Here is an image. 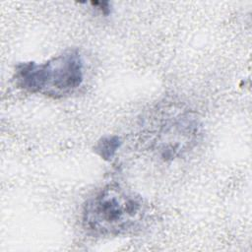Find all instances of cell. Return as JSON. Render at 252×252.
I'll return each instance as SVG.
<instances>
[{"instance_id":"cell-3","label":"cell","mask_w":252,"mask_h":252,"mask_svg":"<svg viewBox=\"0 0 252 252\" xmlns=\"http://www.w3.org/2000/svg\"><path fill=\"white\" fill-rule=\"evenodd\" d=\"M121 145V141L117 136H107L97 142L94 150L103 159L110 160L115 156Z\"/></svg>"},{"instance_id":"cell-1","label":"cell","mask_w":252,"mask_h":252,"mask_svg":"<svg viewBox=\"0 0 252 252\" xmlns=\"http://www.w3.org/2000/svg\"><path fill=\"white\" fill-rule=\"evenodd\" d=\"M148 207L142 197L119 184H108L90 197L82 211L86 230L97 236H118L138 228Z\"/></svg>"},{"instance_id":"cell-2","label":"cell","mask_w":252,"mask_h":252,"mask_svg":"<svg viewBox=\"0 0 252 252\" xmlns=\"http://www.w3.org/2000/svg\"><path fill=\"white\" fill-rule=\"evenodd\" d=\"M20 89L60 98L73 94L84 81V60L78 50H68L44 63L23 62L16 66Z\"/></svg>"}]
</instances>
